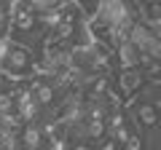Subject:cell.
Returning <instances> with one entry per match:
<instances>
[{
	"label": "cell",
	"mask_w": 161,
	"mask_h": 150,
	"mask_svg": "<svg viewBox=\"0 0 161 150\" xmlns=\"http://www.w3.org/2000/svg\"><path fill=\"white\" fill-rule=\"evenodd\" d=\"M73 150H89V147H86V145H78V147H73Z\"/></svg>",
	"instance_id": "9a60e30c"
},
{
	"label": "cell",
	"mask_w": 161,
	"mask_h": 150,
	"mask_svg": "<svg viewBox=\"0 0 161 150\" xmlns=\"http://www.w3.org/2000/svg\"><path fill=\"white\" fill-rule=\"evenodd\" d=\"M102 150H115V142H113V139H110V142H105V145H102Z\"/></svg>",
	"instance_id": "5bb4252c"
},
{
	"label": "cell",
	"mask_w": 161,
	"mask_h": 150,
	"mask_svg": "<svg viewBox=\"0 0 161 150\" xmlns=\"http://www.w3.org/2000/svg\"><path fill=\"white\" fill-rule=\"evenodd\" d=\"M48 150H64V139L62 137H54V142L48 145Z\"/></svg>",
	"instance_id": "4fadbf2b"
},
{
	"label": "cell",
	"mask_w": 161,
	"mask_h": 150,
	"mask_svg": "<svg viewBox=\"0 0 161 150\" xmlns=\"http://www.w3.org/2000/svg\"><path fill=\"white\" fill-rule=\"evenodd\" d=\"M140 121H142L145 126H153L156 123V107H150V104L140 107Z\"/></svg>",
	"instance_id": "ba28073f"
},
{
	"label": "cell",
	"mask_w": 161,
	"mask_h": 150,
	"mask_svg": "<svg viewBox=\"0 0 161 150\" xmlns=\"http://www.w3.org/2000/svg\"><path fill=\"white\" fill-rule=\"evenodd\" d=\"M97 22L105 27H115L121 22H129V8L124 6V0H99V13Z\"/></svg>",
	"instance_id": "6da1fadb"
},
{
	"label": "cell",
	"mask_w": 161,
	"mask_h": 150,
	"mask_svg": "<svg viewBox=\"0 0 161 150\" xmlns=\"http://www.w3.org/2000/svg\"><path fill=\"white\" fill-rule=\"evenodd\" d=\"M102 131H105V123H102V121H89L86 134H89L92 139H99V137H102Z\"/></svg>",
	"instance_id": "9c48e42d"
},
{
	"label": "cell",
	"mask_w": 161,
	"mask_h": 150,
	"mask_svg": "<svg viewBox=\"0 0 161 150\" xmlns=\"http://www.w3.org/2000/svg\"><path fill=\"white\" fill-rule=\"evenodd\" d=\"M59 0H30V8H43V11H48V8H54Z\"/></svg>",
	"instance_id": "30bf717a"
},
{
	"label": "cell",
	"mask_w": 161,
	"mask_h": 150,
	"mask_svg": "<svg viewBox=\"0 0 161 150\" xmlns=\"http://www.w3.org/2000/svg\"><path fill=\"white\" fill-rule=\"evenodd\" d=\"M124 145H126V150H140V147H142V142H140V137H134V134H129V139H126Z\"/></svg>",
	"instance_id": "7c38bea8"
},
{
	"label": "cell",
	"mask_w": 161,
	"mask_h": 150,
	"mask_svg": "<svg viewBox=\"0 0 161 150\" xmlns=\"http://www.w3.org/2000/svg\"><path fill=\"white\" fill-rule=\"evenodd\" d=\"M3 62H6V67L11 70V72H24V70L30 67V54L24 51V48H11V54H8Z\"/></svg>",
	"instance_id": "7a4b0ae2"
},
{
	"label": "cell",
	"mask_w": 161,
	"mask_h": 150,
	"mask_svg": "<svg viewBox=\"0 0 161 150\" xmlns=\"http://www.w3.org/2000/svg\"><path fill=\"white\" fill-rule=\"evenodd\" d=\"M11 48H14V46H11V40H8V38H3V40H0V62L11 54Z\"/></svg>",
	"instance_id": "8fae6325"
},
{
	"label": "cell",
	"mask_w": 161,
	"mask_h": 150,
	"mask_svg": "<svg viewBox=\"0 0 161 150\" xmlns=\"http://www.w3.org/2000/svg\"><path fill=\"white\" fill-rule=\"evenodd\" d=\"M137 83H140V75L137 72H126V75H121V88H124V91H134V88H137Z\"/></svg>",
	"instance_id": "52a82bcc"
},
{
	"label": "cell",
	"mask_w": 161,
	"mask_h": 150,
	"mask_svg": "<svg viewBox=\"0 0 161 150\" xmlns=\"http://www.w3.org/2000/svg\"><path fill=\"white\" fill-rule=\"evenodd\" d=\"M16 107H19V121H32L38 115V102L32 99V94H22Z\"/></svg>",
	"instance_id": "3957f363"
},
{
	"label": "cell",
	"mask_w": 161,
	"mask_h": 150,
	"mask_svg": "<svg viewBox=\"0 0 161 150\" xmlns=\"http://www.w3.org/2000/svg\"><path fill=\"white\" fill-rule=\"evenodd\" d=\"M118 54H121V64H124L126 70H132V67H137V64H140V51L129 40H124L118 46Z\"/></svg>",
	"instance_id": "277c9868"
},
{
	"label": "cell",
	"mask_w": 161,
	"mask_h": 150,
	"mask_svg": "<svg viewBox=\"0 0 161 150\" xmlns=\"http://www.w3.org/2000/svg\"><path fill=\"white\" fill-rule=\"evenodd\" d=\"M32 99L38 104H48L54 99V91H51V86H35V94H32Z\"/></svg>",
	"instance_id": "8992f818"
},
{
	"label": "cell",
	"mask_w": 161,
	"mask_h": 150,
	"mask_svg": "<svg viewBox=\"0 0 161 150\" xmlns=\"http://www.w3.org/2000/svg\"><path fill=\"white\" fill-rule=\"evenodd\" d=\"M22 145H24V150H40V145H43V129L27 126L22 134Z\"/></svg>",
	"instance_id": "5b68a950"
}]
</instances>
